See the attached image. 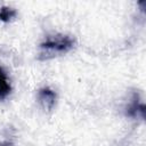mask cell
I'll return each instance as SVG.
<instances>
[{
    "label": "cell",
    "mask_w": 146,
    "mask_h": 146,
    "mask_svg": "<svg viewBox=\"0 0 146 146\" xmlns=\"http://www.w3.org/2000/svg\"><path fill=\"white\" fill-rule=\"evenodd\" d=\"M73 46H74V39H72L68 35L56 34L44 40L40 44V49H41L42 58L47 59L54 56L66 54L73 48Z\"/></svg>",
    "instance_id": "cell-1"
},
{
    "label": "cell",
    "mask_w": 146,
    "mask_h": 146,
    "mask_svg": "<svg viewBox=\"0 0 146 146\" xmlns=\"http://www.w3.org/2000/svg\"><path fill=\"white\" fill-rule=\"evenodd\" d=\"M38 99L44 108L51 110L56 100V94L49 88H42L38 92Z\"/></svg>",
    "instance_id": "cell-2"
},
{
    "label": "cell",
    "mask_w": 146,
    "mask_h": 146,
    "mask_svg": "<svg viewBox=\"0 0 146 146\" xmlns=\"http://www.w3.org/2000/svg\"><path fill=\"white\" fill-rule=\"evenodd\" d=\"M11 87L8 81V78L5 73V71L0 67V100L5 99L10 94Z\"/></svg>",
    "instance_id": "cell-3"
},
{
    "label": "cell",
    "mask_w": 146,
    "mask_h": 146,
    "mask_svg": "<svg viewBox=\"0 0 146 146\" xmlns=\"http://www.w3.org/2000/svg\"><path fill=\"white\" fill-rule=\"evenodd\" d=\"M127 114L130 115V116H137V115L140 114V116L144 117V114H145V106H144V104H139L137 99H133L132 104L128 108Z\"/></svg>",
    "instance_id": "cell-4"
},
{
    "label": "cell",
    "mask_w": 146,
    "mask_h": 146,
    "mask_svg": "<svg viewBox=\"0 0 146 146\" xmlns=\"http://www.w3.org/2000/svg\"><path fill=\"white\" fill-rule=\"evenodd\" d=\"M16 16V10L9 7H2L0 8V21L2 22H9Z\"/></svg>",
    "instance_id": "cell-5"
},
{
    "label": "cell",
    "mask_w": 146,
    "mask_h": 146,
    "mask_svg": "<svg viewBox=\"0 0 146 146\" xmlns=\"http://www.w3.org/2000/svg\"><path fill=\"white\" fill-rule=\"evenodd\" d=\"M0 146H11V145H8V144H3V145H0Z\"/></svg>",
    "instance_id": "cell-6"
}]
</instances>
